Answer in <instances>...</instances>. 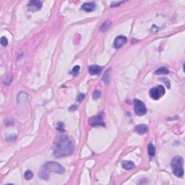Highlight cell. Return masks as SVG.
<instances>
[{
  "label": "cell",
  "mask_w": 185,
  "mask_h": 185,
  "mask_svg": "<svg viewBox=\"0 0 185 185\" xmlns=\"http://www.w3.org/2000/svg\"><path fill=\"white\" fill-rule=\"evenodd\" d=\"M54 154L56 158L67 157L74 152L75 145L73 139L67 135H61L56 140L53 145Z\"/></svg>",
  "instance_id": "cell-1"
},
{
  "label": "cell",
  "mask_w": 185,
  "mask_h": 185,
  "mask_svg": "<svg viewBox=\"0 0 185 185\" xmlns=\"http://www.w3.org/2000/svg\"><path fill=\"white\" fill-rule=\"evenodd\" d=\"M64 167L60 163L54 161H48L42 167L41 171L39 173V176L42 179L47 180L49 179V172H54L59 174H63L64 173Z\"/></svg>",
  "instance_id": "cell-2"
},
{
  "label": "cell",
  "mask_w": 185,
  "mask_h": 185,
  "mask_svg": "<svg viewBox=\"0 0 185 185\" xmlns=\"http://www.w3.org/2000/svg\"><path fill=\"white\" fill-rule=\"evenodd\" d=\"M171 168L173 173L177 177H182L184 175V159L182 156H176L171 160Z\"/></svg>",
  "instance_id": "cell-3"
},
{
  "label": "cell",
  "mask_w": 185,
  "mask_h": 185,
  "mask_svg": "<svg viewBox=\"0 0 185 185\" xmlns=\"http://www.w3.org/2000/svg\"><path fill=\"white\" fill-rule=\"evenodd\" d=\"M165 92V88L163 85H158L150 90V96L153 100H159L164 95Z\"/></svg>",
  "instance_id": "cell-4"
},
{
  "label": "cell",
  "mask_w": 185,
  "mask_h": 185,
  "mask_svg": "<svg viewBox=\"0 0 185 185\" xmlns=\"http://www.w3.org/2000/svg\"><path fill=\"white\" fill-rule=\"evenodd\" d=\"M135 104V112L138 116H143L147 113L146 107L143 102L138 99H135L134 101Z\"/></svg>",
  "instance_id": "cell-5"
},
{
  "label": "cell",
  "mask_w": 185,
  "mask_h": 185,
  "mask_svg": "<svg viewBox=\"0 0 185 185\" xmlns=\"http://www.w3.org/2000/svg\"><path fill=\"white\" fill-rule=\"evenodd\" d=\"M89 125L91 127H105V123L103 120L102 116L96 115L89 119L88 120Z\"/></svg>",
  "instance_id": "cell-6"
},
{
  "label": "cell",
  "mask_w": 185,
  "mask_h": 185,
  "mask_svg": "<svg viewBox=\"0 0 185 185\" xmlns=\"http://www.w3.org/2000/svg\"><path fill=\"white\" fill-rule=\"evenodd\" d=\"M42 2L38 1V0H33V1H29L28 3V8L30 12H34L36 11H39L42 7Z\"/></svg>",
  "instance_id": "cell-7"
},
{
  "label": "cell",
  "mask_w": 185,
  "mask_h": 185,
  "mask_svg": "<svg viewBox=\"0 0 185 185\" xmlns=\"http://www.w3.org/2000/svg\"><path fill=\"white\" fill-rule=\"evenodd\" d=\"M127 41V38L124 36H119L114 39V46L115 49H120Z\"/></svg>",
  "instance_id": "cell-8"
},
{
  "label": "cell",
  "mask_w": 185,
  "mask_h": 185,
  "mask_svg": "<svg viewBox=\"0 0 185 185\" xmlns=\"http://www.w3.org/2000/svg\"><path fill=\"white\" fill-rule=\"evenodd\" d=\"M96 7V5L95 2H90L83 4V6H82V9L84 10L85 12H90L95 10Z\"/></svg>",
  "instance_id": "cell-9"
},
{
  "label": "cell",
  "mask_w": 185,
  "mask_h": 185,
  "mask_svg": "<svg viewBox=\"0 0 185 185\" xmlns=\"http://www.w3.org/2000/svg\"><path fill=\"white\" fill-rule=\"evenodd\" d=\"M102 67L98 65H92L89 67V73L91 75H100L102 72Z\"/></svg>",
  "instance_id": "cell-10"
},
{
  "label": "cell",
  "mask_w": 185,
  "mask_h": 185,
  "mask_svg": "<svg viewBox=\"0 0 185 185\" xmlns=\"http://www.w3.org/2000/svg\"><path fill=\"white\" fill-rule=\"evenodd\" d=\"M30 96L28 94L25 93V92H20L18 96V101H19V103L22 104V103L28 102L30 99Z\"/></svg>",
  "instance_id": "cell-11"
},
{
  "label": "cell",
  "mask_w": 185,
  "mask_h": 185,
  "mask_svg": "<svg viewBox=\"0 0 185 185\" xmlns=\"http://www.w3.org/2000/svg\"><path fill=\"white\" fill-rule=\"evenodd\" d=\"M135 131L140 135H144L148 131V127L146 125H139L135 127Z\"/></svg>",
  "instance_id": "cell-12"
},
{
  "label": "cell",
  "mask_w": 185,
  "mask_h": 185,
  "mask_svg": "<svg viewBox=\"0 0 185 185\" xmlns=\"http://www.w3.org/2000/svg\"><path fill=\"white\" fill-rule=\"evenodd\" d=\"M121 165H122V167L126 170H131L135 167V163L131 161H124Z\"/></svg>",
  "instance_id": "cell-13"
},
{
  "label": "cell",
  "mask_w": 185,
  "mask_h": 185,
  "mask_svg": "<svg viewBox=\"0 0 185 185\" xmlns=\"http://www.w3.org/2000/svg\"><path fill=\"white\" fill-rule=\"evenodd\" d=\"M148 152L149 156H151V157H153L156 154V149H155V147L152 145V143H150L148 146Z\"/></svg>",
  "instance_id": "cell-14"
},
{
  "label": "cell",
  "mask_w": 185,
  "mask_h": 185,
  "mask_svg": "<svg viewBox=\"0 0 185 185\" xmlns=\"http://www.w3.org/2000/svg\"><path fill=\"white\" fill-rule=\"evenodd\" d=\"M169 73V70H168L166 67H160V68H159L158 70H156V72H155V74L156 75H167Z\"/></svg>",
  "instance_id": "cell-15"
},
{
  "label": "cell",
  "mask_w": 185,
  "mask_h": 185,
  "mask_svg": "<svg viewBox=\"0 0 185 185\" xmlns=\"http://www.w3.org/2000/svg\"><path fill=\"white\" fill-rule=\"evenodd\" d=\"M111 71V69H108L106 72L104 74V77H103V80H104V83H105L106 84H108V82L110 80V75H109V72Z\"/></svg>",
  "instance_id": "cell-16"
},
{
  "label": "cell",
  "mask_w": 185,
  "mask_h": 185,
  "mask_svg": "<svg viewBox=\"0 0 185 185\" xmlns=\"http://www.w3.org/2000/svg\"><path fill=\"white\" fill-rule=\"evenodd\" d=\"M64 126H65V125H64V123L62 122V121H59V122H58L57 124V127H56V129H57L59 132H61V133H63V132H65Z\"/></svg>",
  "instance_id": "cell-17"
},
{
  "label": "cell",
  "mask_w": 185,
  "mask_h": 185,
  "mask_svg": "<svg viewBox=\"0 0 185 185\" xmlns=\"http://www.w3.org/2000/svg\"><path fill=\"white\" fill-rule=\"evenodd\" d=\"M24 176H25V178L27 179V180H30V179H31L32 178H33V172L31 171L28 170V171H26L25 172Z\"/></svg>",
  "instance_id": "cell-18"
},
{
  "label": "cell",
  "mask_w": 185,
  "mask_h": 185,
  "mask_svg": "<svg viewBox=\"0 0 185 185\" xmlns=\"http://www.w3.org/2000/svg\"><path fill=\"white\" fill-rule=\"evenodd\" d=\"M80 66L77 65V66H75V67H73V70H72V73H72V74H73L74 76H76V75H78L79 72H80Z\"/></svg>",
  "instance_id": "cell-19"
},
{
  "label": "cell",
  "mask_w": 185,
  "mask_h": 185,
  "mask_svg": "<svg viewBox=\"0 0 185 185\" xmlns=\"http://www.w3.org/2000/svg\"><path fill=\"white\" fill-rule=\"evenodd\" d=\"M100 97H101V92L98 91V90H95L94 94H93V98L96 100L99 98Z\"/></svg>",
  "instance_id": "cell-20"
},
{
  "label": "cell",
  "mask_w": 185,
  "mask_h": 185,
  "mask_svg": "<svg viewBox=\"0 0 185 185\" xmlns=\"http://www.w3.org/2000/svg\"><path fill=\"white\" fill-rule=\"evenodd\" d=\"M8 44V41L6 37H2L1 38V45L2 46H6Z\"/></svg>",
  "instance_id": "cell-21"
},
{
  "label": "cell",
  "mask_w": 185,
  "mask_h": 185,
  "mask_svg": "<svg viewBox=\"0 0 185 185\" xmlns=\"http://www.w3.org/2000/svg\"><path fill=\"white\" fill-rule=\"evenodd\" d=\"M77 106H75V105L72 106L70 107V108H69V111H76V110H77Z\"/></svg>",
  "instance_id": "cell-22"
},
{
  "label": "cell",
  "mask_w": 185,
  "mask_h": 185,
  "mask_svg": "<svg viewBox=\"0 0 185 185\" xmlns=\"http://www.w3.org/2000/svg\"><path fill=\"white\" fill-rule=\"evenodd\" d=\"M85 94H80V95L78 96V98H78V101H83V100L85 98Z\"/></svg>",
  "instance_id": "cell-23"
},
{
  "label": "cell",
  "mask_w": 185,
  "mask_h": 185,
  "mask_svg": "<svg viewBox=\"0 0 185 185\" xmlns=\"http://www.w3.org/2000/svg\"><path fill=\"white\" fill-rule=\"evenodd\" d=\"M123 2H119V3H113V4H115V6L114 7H118V5H121V4H122Z\"/></svg>",
  "instance_id": "cell-24"
}]
</instances>
